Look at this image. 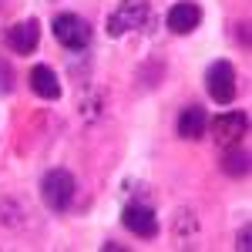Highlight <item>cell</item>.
I'll list each match as a JSON object with an SVG mask.
<instances>
[{
  "mask_svg": "<svg viewBox=\"0 0 252 252\" xmlns=\"http://www.w3.org/2000/svg\"><path fill=\"white\" fill-rule=\"evenodd\" d=\"M3 10H7V0H0V14H3Z\"/></svg>",
  "mask_w": 252,
  "mask_h": 252,
  "instance_id": "cell-15",
  "label": "cell"
},
{
  "mask_svg": "<svg viewBox=\"0 0 252 252\" xmlns=\"http://www.w3.org/2000/svg\"><path fill=\"white\" fill-rule=\"evenodd\" d=\"M175 131H178V138H185V141L205 138V131H209V115H205V108H202V104H185V108L178 111Z\"/></svg>",
  "mask_w": 252,
  "mask_h": 252,
  "instance_id": "cell-9",
  "label": "cell"
},
{
  "mask_svg": "<svg viewBox=\"0 0 252 252\" xmlns=\"http://www.w3.org/2000/svg\"><path fill=\"white\" fill-rule=\"evenodd\" d=\"M209 131L222 148L239 145L249 135V115L246 111H222V115H215V121H209Z\"/></svg>",
  "mask_w": 252,
  "mask_h": 252,
  "instance_id": "cell-6",
  "label": "cell"
},
{
  "mask_svg": "<svg viewBox=\"0 0 252 252\" xmlns=\"http://www.w3.org/2000/svg\"><path fill=\"white\" fill-rule=\"evenodd\" d=\"M3 47L7 51H14V54H34L40 44V24L37 17H27V20H17V24H10V27H3Z\"/></svg>",
  "mask_w": 252,
  "mask_h": 252,
  "instance_id": "cell-5",
  "label": "cell"
},
{
  "mask_svg": "<svg viewBox=\"0 0 252 252\" xmlns=\"http://www.w3.org/2000/svg\"><path fill=\"white\" fill-rule=\"evenodd\" d=\"M198 24H202V7L195 3V0H178L168 7V14H165V27L178 34V37H189L198 31Z\"/></svg>",
  "mask_w": 252,
  "mask_h": 252,
  "instance_id": "cell-8",
  "label": "cell"
},
{
  "mask_svg": "<svg viewBox=\"0 0 252 252\" xmlns=\"http://www.w3.org/2000/svg\"><path fill=\"white\" fill-rule=\"evenodd\" d=\"M14 81H17V74H14L10 61H7V58H0V97H7L10 91H14Z\"/></svg>",
  "mask_w": 252,
  "mask_h": 252,
  "instance_id": "cell-12",
  "label": "cell"
},
{
  "mask_svg": "<svg viewBox=\"0 0 252 252\" xmlns=\"http://www.w3.org/2000/svg\"><path fill=\"white\" fill-rule=\"evenodd\" d=\"M155 27V10L152 0H118V7L108 14L104 31L108 37H125V34H148Z\"/></svg>",
  "mask_w": 252,
  "mask_h": 252,
  "instance_id": "cell-1",
  "label": "cell"
},
{
  "mask_svg": "<svg viewBox=\"0 0 252 252\" xmlns=\"http://www.w3.org/2000/svg\"><path fill=\"white\" fill-rule=\"evenodd\" d=\"M78 198V178L67 172V168H47L40 178V202L51 209V212H67Z\"/></svg>",
  "mask_w": 252,
  "mask_h": 252,
  "instance_id": "cell-2",
  "label": "cell"
},
{
  "mask_svg": "<svg viewBox=\"0 0 252 252\" xmlns=\"http://www.w3.org/2000/svg\"><path fill=\"white\" fill-rule=\"evenodd\" d=\"M249 239H252V225L246 222V225H242V229L235 232V249H239V252H249V249H252Z\"/></svg>",
  "mask_w": 252,
  "mask_h": 252,
  "instance_id": "cell-13",
  "label": "cell"
},
{
  "mask_svg": "<svg viewBox=\"0 0 252 252\" xmlns=\"http://www.w3.org/2000/svg\"><path fill=\"white\" fill-rule=\"evenodd\" d=\"M121 225L128 232H135L138 239H155L158 235V212L148 202H128L121 212Z\"/></svg>",
  "mask_w": 252,
  "mask_h": 252,
  "instance_id": "cell-7",
  "label": "cell"
},
{
  "mask_svg": "<svg viewBox=\"0 0 252 252\" xmlns=\"http://www.w3.org/2000/svg\"><path fill=\"white\" fill-rule=\"evenodd\" d=\"M219 168L229 175V178H246L249 175V148L239 141V145H229L225 152H222V161H219Z\"/></svg>",
  "mask_w": 252,
  "mask_h": 252,
  "instance_id": "cell-11",
  "label": "cell"
},
{
  "mask_svg": "<svg viewBox=\"0 0 252 252\" xmlns=\"http://www.w3.org/2000/svg\"><path fill=\"white\" fill-rule=\"evenodd\" d=\"M51 31H54V40H58L64 51H84V47L91 44V34H94L91 24L81 17V14H71V10L54 14Z\"/></svg>",
  "mask_w": 252,
  "mask_h": 252,
  "instance_id": "cell-4",
  "label": "cell"
},
{
  "mask_svg": "<svg viewBox=\"0 0 252 252\" xmlns=\"http://www.w3.org/2000/svg\"><path fill=\"white\" fill-rule=\"evenodd\" d=\"M205 91L215 104H232L235 94H239V74H235L232 61L219 58L205 67Z\"/></svg>",
  "mask_w": 252,
  "mask_h": 252,
  "instance_id": "cell-3",
  "label": "cell"
},
{
  "mask_svg": "<svg viewBox=\"0 0 252 252\" xmlns=\"http://www.w3.org/2000/svg\"><path fill=\"white\" fill-rule=\"evenodd\" d=\"M235 27H239V31H235V37H239V44H242V47H249V24L242 20V24H235Z\"/></svg>",
  "mask_w": 252,
  "mask_h": 252,
  "instance_id": "cell-14",
  "label": "cell"
},
{
  "mask_svg": "<svg viewBox=\"0 0 252 252\" xmlns=\"http://www.w3.org/2000/svg\"><path fill=\"white\" fill-rule=\"evenodd\" d=\"M27 81H31V91H34L40 101H61V94H64L61 78L54 74V67H47V64H34L31 74H27Z\"/></svg>",
  "mask_w": 252,
  "mask_h": 252,
  "instance_id": "cell-10",
  "label": "cell"
}]
</instances>
